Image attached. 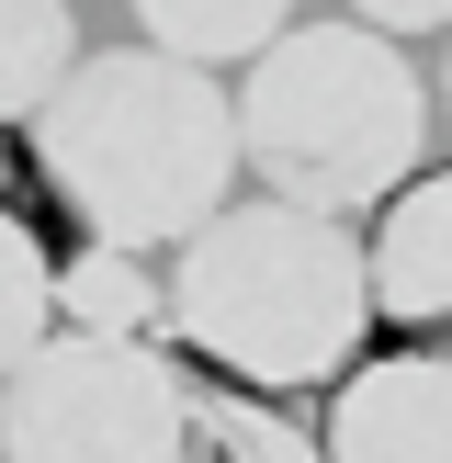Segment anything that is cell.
<instances>
[{
	"label": "cell",
	"instance_id": "cell-1",
	"mask_svg": "<svg viewBox=\"0 0 452 463\" xmlns=\"http://www.w3.org/2000/svg\"><path fill=\"white\" fill-rule=\"evenodd\" d=\"M238 102L215 90V68L170 57V45H113L57 80V102L34 113V170L102 249H170L193 226L226 215L238 181Z\"/></svg>",
	"mask_w": 452,
	"mask_h": 463
},
{
	"label": "cell",
	"instance_id": "cell-2",
	"mask_svg": "<svg viewBox=\"0 0 452 463\" xmlns=\"http://www.w3.org/2000/svg\"><path fill=\"white\" fill-rule=\"evenodd\" d=\"M170 328L193 339L215 373L260 384V396L328 384V373H351L362 328H373V249L339 215H306V203H283V193L226 203L215 226L181 238Z\"/></svg>",
	"mask_w": 452,
	"mask_h": 463
},
{
	"label": "cell",
	"instance_id": "cell-3",
	"mask_svg": "<svg viewBox=\"0 0 452 463\" xmlns=\"http://www.w3.org/2000/svg\"><path fill=\"white\" fill-rule=\"evenodd\" d=\"M238 147L306 215H384L429 147V90L373 23H294L271 57H249Z\"/></svg>",
	"mask_w": 452,
	"mask_h": 463
},
{
	"label": "cell",
	"instance_id": "cell-4",
	"mask_svg": "<svg viewBox=\"0 0 452 463\" xmlns=\"http://www.w3.org/2000/svg\"><path fill=\"white\" fill-rule=\"evenodd\" d=\"M193 396L203 384L158 339L57 328L0 384V452L12 463H181L193 452Z\"/></svg>",
	"mask_w": 452,
	"mask_h": 463
},
{
	"label": "cell",
	"instance_id": "cell-5",
	"mask_svg": "<svg viewBox=\"0 0 452 463\" xmlns=\"http://www.w3.org/2000/svg\"><path fill=\"white\" fill-rule=\"evenodd\" d=\"M328 463H452V362L441 351H384L339 384Z\"/></svg>",
	"mask_w": 452,
	"mask_h": 463
},
{
	"label": "cell",
	"instance_id": "cell-6",
	"mask_svg": "<svg viewBox=\"0 0 452 463\" xmlns=\"http://www.w3.org/2000/svg\"><path fill=\"white\" fill-rule=\"evenodd\" d=\"M362 249H373V317H396V328H452V170L407 181Z\"/></svg>",
	"mask_w": 452,
	"mask_h": 463
},
{
	"label": "cell",
	"instance_id": "cell-7",
	"mask_svg": "<svg viewBox=\"0 0 452 463\" xmlns=\"http://www.w3.org/2000/svg\"><path fill=\"white\" fill-rule=\"evenodd\" d=\"M57 328L147 339V328H170V283L147 271V249H102V238H90L80 260H57Z\"/></svg>",
	"mask_w": 452,
	"mask_h": 463
},
{
	"label": "cell",
	"instance_id": "cell-8",
	"mask_svg": "<svg viewBox=\"0 0 452 463\" xmlns=\"http://www.w3.org/2000/svg\"><path fill=\"white\" fill-rule=\"evenodd\" d=\"M68 68H80V12L68 0H0V125H34Z\"/></svg>",
	"mask_w": 452,
	"mask_h": 463
},
{
	"label": "cell",
	"instance_id": "cell-9",
	"mask_svg": "<svg viewBox=\"0 0 452 463\" xmlns=\"http://www.w3.org/2000/svg\"><path fill=\"white\" fill-rule=\"evenodd\" d=\"M136 23H147V45L215 68V57H271L294 34V0H136Z\"/></svg>",
	"mask_w": 452,
	"mask_h": 463
},
{
	"label": "cell",
	"instance_id": "cell-10",
	"mask_svg": "<svg viewBox=\"0 0 452 463\" xmlns=\"http://www.w3.org/2000/svg\"><path fill=\"white\" fill-rule=\"evenodd\" d=\"M57 339V260L34 249V226L0 215V384Z\"/></svg>",
	"mask_w": 452,
	"mask_h": 463
},
{
	"label": "cell",
	"instance_id": "cell-11",
	"mask_svg": "<svg viewBox=\"0 0 452 463\" xmlns=\"http://www.w3.org/2000/svg\"><path fill=\"white\" fill-rule=\"evenodd\" d=\"M193 441L215 463H328L294 419H271V407H249V396H193Z\"/></svg>",
	"mask_w": 452,
	"mask_h": 463
},
{
	"label": "cell",
	"instance_id": "cell-12",
	"mask_svg": "<svg viewBox=\"0 0 452 463\" xmlns=\"http://www.w3.org/2000/svg\"><path fill=\"white\" fill-rule=\"evenodd\" d=\"M362 23H373V34H441L452 23V0H351Z\"/></svg>",
	"mask_w": 452,
	"mask_h": 463
},
{
	"label": "cell",
	"instance_id": "cell-13",
	"mask_svg": "<svg viewBox=\"0 0 452 463\" xmlns=\"http://www.w3.org/2000/svg\"><path fill=\"white\" fill-rule=\"evenodd\" d=\"M441 102H452V57H441Z\"/></svg>",
	"mask_w": 452,
	"mask_h": 463
},
{
	"label": "cell",
	"instance_id": "cell-14",
	"mask_svg": "<svg viewBox=\"0 0 452 463\" xmlns=\"http://www.w3.org/2000/svg\"><path fill=\"white\" fill-rule=\"evenodd\" d=\"M203 463H215V452H203Z\"/></svg>",
	"mask_w": 452,
	"mask_h": 463
}]
</instances>
